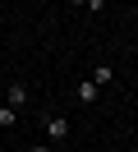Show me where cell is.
<instances>
[{
    "instance_id": "1",
    "label": "cell",
    "mask_w": 138,
    "mask_h": 152,
    "mask_svg": "<svg viewBox=\"0 0 138 152\" xmlns=\"http://www.w3.org/2000/svg\"><path fill=\"white\" fill-rule=\"evenodd\" d=\"M46 138L64 143V138H69V120H64V115H46Z\"/></svg>"
},
{
    "instance_id": "2",
    "label": "cell",
    "mask_w": 138,
    "mask_h": 152,
    "mask_svg": "<svg viewBox=\"0 0 138 152\" xmlns=\"http://www.w3.org/2000/svg\"><path fill=\"white\" fill-rule=\"evenodd\" d=\"M74 97H78L83 106H92V102H97V83H92V78H83V83L74 88Z\"/></svg>"
},
{
    "instance_id": "3",
    "label": "cell",
    "mask_w": 138,
    "mask_h": 152,
    "mask_svg": "<svg viewBox=\"0 0 138 152\" xmlns=\"http://www.w3.org/2000/svg\"><path fill=\"white\" fill-rule=\"evenodd\" d=\"M23 102H28V83H18V78H14V83H9V106L18 111Z\"/></svg>"
},
{
    "instance_id": "4",
    "label": "cell",
    "mask_w": 138,
    "mask_h": 152,
    "mask_svg": "<svg viewBox=\"0 0 138 152\" xmlns=\"http://www.w3.org/2000/svg\"><path fill=\"white\" fill-rule=\"evenodd\" d=\"M14 124H18V111L14 106H0V129H14Z\"/></svg>"
},
{
    "instance_id": "5",
    "label": "cell",
    "mask_w": 138,
    "mask_h": 152,
    "mask_svg": "<svg viewBox=\"0 0 138 152\" xmlns=\"http://www.w3.org/2000/svg\"><path fill=\"white\" fill-rule=\"evenodd\" d=\"M92 83H97V88L110 83V65H97V69H92Z\"/></svg>"
},
{
    "instance_id": "6",
    "label": "cell",
    "mask_w": 138,
    "mask_h": 152,
    "mask_svg": "<svg viewBox=\"0 0 138 152\" xmlns=\"http://www.w3.org/2000/svg\"><path fill=\"white\" fill-rule=\"evenodd\" d=\"M74 5H83V10H92V14H97L101 5H106V0H74Z\"/></svg>"
},
{
    "instance_id": "7",
    "label": "cell",
    "mask_w": 138,
    "mask_h": 152,
    "mask_svg": "<svg viewBox=\"0 0 138 152\" xmlns=\"http://www.w3.org/2000/svg\"><path fill=\"white\" fill-rule=\"evenodd\" d=\"M28 152H51V148H28Z\"/></svg>"
},
{
    "instance_id": "8",
    "label": "cell",
    "mask_w": 138,
    "mask_h": 152,
    "mask_svg": "<svg viewBox=\"0 0 138 152\" xmlns=\"http://www.w3.org/2000/svg\"><path fill=\"white\" fill-rule=\"evenodd\" d=\"M0 148H5V129H0Z\"/></svg>"
}]
</instances>
